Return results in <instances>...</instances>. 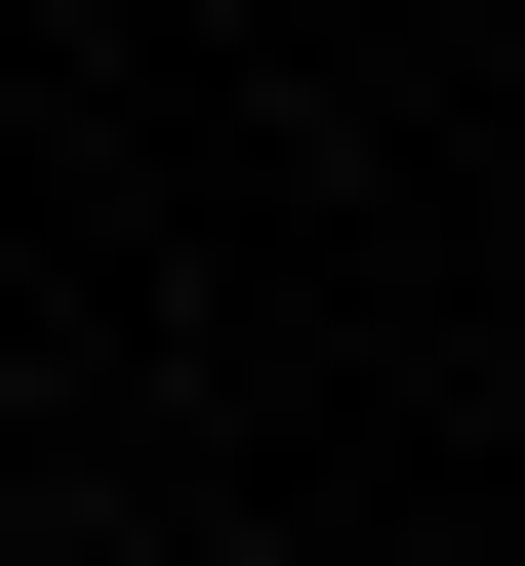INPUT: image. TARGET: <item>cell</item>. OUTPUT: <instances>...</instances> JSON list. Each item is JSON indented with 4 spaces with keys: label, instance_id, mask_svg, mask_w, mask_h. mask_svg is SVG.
Here are the masks:
<instances>
[]
</instances>
